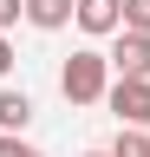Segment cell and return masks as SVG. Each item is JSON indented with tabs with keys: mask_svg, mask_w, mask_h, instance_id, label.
Returning a JSON list of instances; mask_svg holds the SVG:
<instances>
[{
	"mask_svg": "<svg viewBox=\"0 0 150 157\" xmlns=\"http://www.w3.org/2000/svg\"><path fill=\"white\" fill-rule=\"evenodd\" d=\"M13 72V46H7V33H0V78Z\"/></svg>",
	"mask_w": 150,
	"mask_h": 157,
	"instance_id": "11",
	"label": "cell"
},
{
	"mask_svg": "<svg viewBox=\"0 0 150 157\" xmlns=\"http://www.w3.org/2000/svg\"><path fill=\"white\" fill-rule=\"evenodd\" d=\"M26 124H33V98L13 92V85H0V137H20Z\"/></svg>",
	"mask_w": 150,
	"mask_h": 157,
	"instance_id": "5",
	"label": "cell"
},
{
	"mask_svg": "<svg viewBox=\"0 0 150 157\" xmlns=\"http://www.w3.org/2000/svg\"><path fill=\"white\" fill-rule=\"evenodd\" d=\"M0 157H39V151H33L26 137H0Z\"/></svg>",
	"mask_w": 150,
	"mask_h": 157,
	"instance_id": "10",
	"label": "cell"
},
{
	"mask_svg": "<svg viewBox=\"0 0 150 157\" xmlns=\"http://www.w3.org/2000/svg\"><path fill=\"white\" fill-rule=\"evenodd\" d=\"M111 157H150V137H144V131H118Z\"/></svg>",
	"mask_w": 150,
	"mask_h": 157,
	"instance_id": "8",
	"label": "cell"
},
{
	"mask_svg": "<svg viewBox=\"0 0 150 157\" xmlns=\"http://www.w3.org/2000/svg\"><path fill=\"white\" fill-rule=\"evenodd\" d=\"M104 59H111L118 78H150V39H144V33H118Z\"/></svg>",
	"mask_w": 150,
	"mask_h": 157,
	"instance_id": "4",
	"label": "cell"
},
{
	"mask_svg": "<svg viewBox=\"0 0 150 157\" xmlns=\"http://www.w3.org/2000/svg\"><path fill=\"white\" fill-rule=\"evenodd\" d=\"M79 33H91V39H118L124 33V0H79Z\"/></svg>",
	"mask_w": 150,
	"mask_h": 157,
	"instance_id": "3",
	"label": "cell"
},
{
	"mask_svg": "<svg viewBox=\"0 0 150 157\" xmlns=\"http://www.w3.org/2000/svg\"><path fill=\"white\" fill-rule=\"evenodd\" d=\"M13 20H26V0H0V33H7Z\"/></svg>",
	"mask_w": 150,
	"mask_h": 157,
	"instance_id": "9",
	"label": "cell"
},
{
	"mask_svg": "<svg viewBox=\"0 0 150 157\" xmlns=\"http://www.w3.org/2000/svg\"><path fill=\"white\" fill-rule=\"evenodd\" d=\"M124 33H144L150 39V0H124Z\"/></svg>",
	"mask_w": 150,
	"mask_h": 157,
	"instance_id": "7",
	"label": "cell"
},
{
	"mask_svg": "<svg viewBox=\"0 0 150 157\" xmlns=\"http://www.w3.org/2000/svg\"><path fill=\"white\" fill-rule=\"evenodd\" d=\"M85 157H111V151H85Z\"/></svg>",
	"mask_w": 150,
	"mask_h": 157,
	"instance_id": "12",
	"label": "cell"
},
{
	"mask_svg": "<svg viewBox=\"0 0 150 157\" xmlns=\"http://www.w3.org/2000/svg\"><path fill=\"white\" fill-rule=\"evenodd\" d=\"M59 92L72 98V105H98V98L111 92V59L91 52V46H79V52L59 66Z\"/></svg>",
	"mask_w": 150,
	"mask_h": 157,
	"instance_id": "1",
	"label": "cell"
},
{
	"mask_svg": "<svg viewBox=\"0 0 150 157\" xmlns=\"http://www.w3.org/2000/svg\"><path fill=\"white\" fill-rule=\"evenodd\" d=\"M104 105L118 111V131H150V78H111Z\"/></svg>",
	"mask_w": 150,
	"mask_h": 157,
	"instance_id": "2",
	"label": "cell"
},
{
	"mask_svg": "<svg viewBox=\"0 0 150 157\" xmlns=\"http://www.w3.org/2000/svg\"><path fill=\"white\" fill-rule=\"evenodd\" d=\"M72 13H79V0H26V20L39 33H59V26H72Z\"/></svg>",
	"mask_w": 150,
	"mask_h": 157,
	"instance_id": "6",
	"label": "cell"
}]
</instances>
